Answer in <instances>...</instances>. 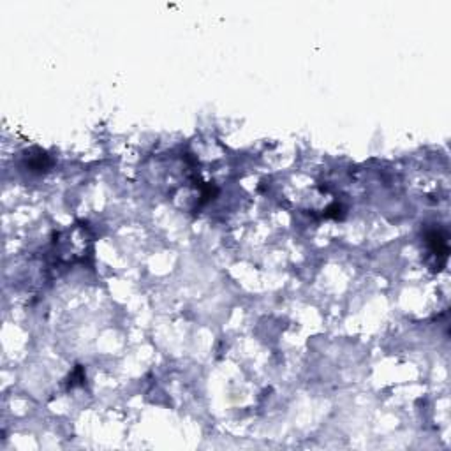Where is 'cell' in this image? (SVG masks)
Here are the masks:
<instances>
[{"mask_svg": "<svg viewBox=\"0 0 451 451\" xmlns=\"http://www.w3.org/2000/svg\"><path fill=\"white\" fill-rule=\"evenodd\" d=\"M342 215H344V207L339 205V203H333V205H330L326 210L322 212L324 219H342Z\"/></svg>", "mask_w": 451, "mask_h": 451, "instance_id": "cell-3", "label": "cell"}, {"mask_svg": "<svg viewBox=\"0 0 451 451\" xmlns=\"http://www.w3.org/2000/svg\"><path fill=\"white\" fill-rule=\"evenodd\" d=\"M425 241L428 245L432 256H435L439 261V270L446 265L448 261V254H450V247H448V237L446 233L441 231V229H432V231H426L425 235Z\"/></svg>", "mask_w": 451, "mask_h": 451, "instance_id": "cell-1", "label": "cell"}, {"mask_svg": "<svg viewBox=\"0 0 451 451\" xmlns=\"http://www.w3.org/2000/svg\"><path fill=\"white\" fill-rule=\"evenodd\" d=\"M27 166H28L30 171H46V169L52 166V160H50V157H48L46 154L39 152L37 155H32L30 160L27 162Z\"/></svg>", "mask_w": 451, "mask_h": 451, "instance_id": "cell-2", "label": "cell"}, {"mask_svg": "<svg viewBox=\"0 0 451 451\" xmlns=\"http://www.w3.org/2000/svg\"><path fill=\"white\" fill-rule=\"evenodd\" d=\"M85 381V374H83V369L81 367H76V370L73 372V375L69 377V386H74L78 382H83Z\"/></svg>", "mask_w": 451, "mask_h": 451, "instance_id": "cell-4", "label": "cell"}]
</instances>
